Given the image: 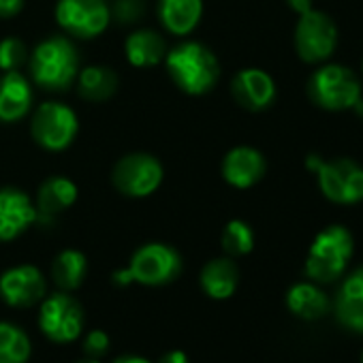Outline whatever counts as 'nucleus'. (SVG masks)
Here are the masks:
<instances>
[{"mask_svg":"<svg viewBox=\"0 0 363 363\" xmlns=\"http://www.w3.org/2000/svg\"><path fill=\"white\" fill-rule=\"evenodd\" d=\"M337 45V28L333 20L323 13L310 9L308 13L299 16L295 26V50L303 62H323L327 60Z\"/></svg>","mask_w":363,"mask_h":363,"instance_id":"9d476101","label":"nucleus"},{"mask_svg":"<svg viewBox=\"0 0 363 363\" xmlns=\"http://www.w3.org/2000/svg\"><path fill=\"white\" fill-rule=\"evenodd\" d=\"M124 52H126L128 62L133 67H139V69L158 65L167 54L162 37L156 35L154 30H137V33H133L124 43Z\"/></svg>","mask_w":363,"mask_h":363,"instance_id":"4be33fe9","label":"nucleus"},{"mask_svg":"<svg viewBox=\"0 0 363 363\" xmlns=\"http://www.w3.org/2000/svg\"><path fill=\"white\" fill-rule=\"evenodd\" d=\"M30 340L18 325L0 323V363H28Z\"/></svg>","mask_w":363,"mask_h":363,"instance_id":"393cba45","label":"nucleus"},{"mask_svg":"<svg viewBox=\"0 0 363 363\" xmlns=\"http://www.w3.org/2000/svg\"><path fill=\"white\" fill-rule=\"evenodd\" d=\"M30 71L37 86L45 90H65L77 77L79 54L67 37H50L35 48Z\"/></svg>","mask_w":363,"mask_h":363,"instance_id":"20e7f679","label":"nucleus"},{"mask_svg":"<svg viewBox=\"0 0 363 363\" xmlns=\"http://www.w3.org/2000/svg\"><path fill=\"white\" fill-rule=\"evenodd\" d=\"M77 201V186L69 177L56 175L43 182L37 195V214L54 218L62 212H67Z\"/></svg>","mask_w":363,"mask_h":363,"instance_id":"412c9836","label":"nucleus"},{"mask_svg":"<svg viewBox=\"0 0 363 363\" xmlns=\"http://www.w3.org/2000/svg\"><path fill=\"white\" fill-rule=\"evenodd\" d=\"M158 363H191V359L184 350H169L158 359Z\"/></svg>","mask_w":363,"mask_h":363,"instance_id":"7c9ffc66","label":"nucleus"},{"mask_svg":"<svg viewBox=\"0 0 363 363\" xmlns=\"http://www.w3.org/2000/svg\"><path fill=\"white\" fill-rule=\"evenodd\" d=\"M361 363H363V352H361Z\"/></svg>","mask_w":363,"mask_h":363,"instance_id":"f704fd0d","label":"nucleus"},{"mask_svg":"<svg viewBox=\"0 0 363 363\" xmlns=\"http://www.w3.org/2000/svg\"><path fill=\"white\" fill-rule=\"evenodd\" d=\"M58 24L77 39H94L109 24V7L105 0H58Z\"/></svg>","mask_w":363,"mask_h":363,"instance_id":"9b49d317","label":"nucleus"},{"mask_svg":"<svg viewBox=\"0 0 363 363\" xmlns=\"http://www.w3.org/2000/svg\"><path fill=\"white\" fill-rule=\"evenodd\" d=\"M26 60V48L20 39L9 37L0 41V71H18Z\"/></svg>","mask_w":363,"mask_h":363,"instance_id":"bb28decb","label":"nucleus"},{"mask_svg":"<svg viewBox=\"0 0 363 363\" xmlns=\"http://www.w3.org/2000/svg\"><path fill=\"white\" fill-rule=\"evenodd\" d=\"M231 94L248 111H263L276 99V84L263 69H244L231 82Z\"/></svg>","mask_w":363,"mask_h":363,"instance_id":"4468645a","label":"nucleus"},{"mask_svg":"<svg viewBox=\"0 0 363 363\" xmlns=\"http://www.w3.org/2000/svg\"><path fill=\"white\" fill-rule=\"evenodd\" d=\"M286 5L297 13V16H303L312 9V0H286Z\"/></svg>","mask_w":363,"mask_h":363,"instance_id":"2f4dec72","label":"nucleus"},{"mask_svg":"<svg viewBox=\"0 0 363 363\" xmlns=\"http://www.w3.org/2000/svg\"><path fill=\"white\" fill-rule=\"evenodd\" d=\"M113 186L126 197H147L158 191L162 182V164L156 156L133 152L118 160L113 167Z\"/></svg>","mask_w":363,"mask_h":363,"instance_id":"6e6552de","label":"nucleus"},{"mask_svg":"<svg viewBox=\"0 0 363 363\" xmlns=\"http://www.w3.org/2000/svg\"><path fill=\"white\" fill-rule=\"evenodd\" d=\"M352 252V233L342 225H329L314 238L308 250L306 276L316 284H331L344 276Z\"/></svg>","mask_w":363,"mask_h":363,"instance_id":"f03ea898","label":"nucleus"},{"mask_svg":"<svg viewBox=\"0 0 363 363\" xmlns=\"http://www.w3.org/2000/svg\"><path fill=\"white\" fill-rule=\"evenodd\" d=\"M308 94L327 111H346L361 105V82L348 67L327 65L310 77Z\"/></svg>","mask_w":363,"mask_h":363,"instance_id":"423d86ee","label":"nucleus"},{"mask_svg":"<svg viewBox=\"0 0 363 363\" xmlns=\"http://www.w3.org/2000/svg\"><path fill=\"white\" fill-rule=\"evenodd\" d=\"M179 272L182 257L177 250L162 242H150L133 252L128 267L113 272V284L128 286L130 282H139L143 286H162L175 280Z\"/></svg>","mask_w":363,"mask_h":363,"instance_id":"7ed1b4c3","label":"nucleus"},{"mask_svg":"<svg viewBox=\"0 0 363 363\" xmlns=\"http://www.w3.org/2000/svg\"><path fill=\"white\" fill-rule=\"evenodd\" d=\"M286 308L293 316L312 323L329 312L331 301L316 282H297L286 291Z\"/></svg>","mask_w":363,"mask_h":363,"instance_id":"6ab92c4d","label":"nucleus"},{"mask_svg":"<svg viewBox=\"0 0 363 363\" xmlns=\"http://www.w3.org/2000/svg\"><path fill=\"white\" fill-rule=\"evenodd\" d=\"M333 312L344 329L363 333V267H357L342 280L335 293Z\"/></svg>","mask_w":363,"mask_h":363,"instance_id":"dca6fc26","label":"nucleus"},{"mask_svg":"<svg viewBox=\"0 0 363 363\" xmlns=\"http://www.w3.org/2000/svg\"><path fill=\"white\" fill-rule=\"evenodd\" d=\"M265 158L250 145H238L223 160V177L233 189H250L265 175Z\"/></svg>","mask_w":363,"mask_h":363,"instance_id":"2eb2a0df","label":"nucleus"},{"mask_svg":"<svg viewBox=\"0 0 363 363\" xmlns=\"http://www.w3.org/2000/svg\"><path fill=\"white\" fill-rule=\"evenodd\" d=\"M361 69H363V67H361Z\"/></svg>","mask_w":363,"mask_h":363,"instance_id":"c9c22d12","label":"nucleus"},{"mask_svg":"<svg viewBox=\"0 0 363 363\" xmlns=\"http://www.w3.org/2000/svg\"><path fill=\"white\" fill-rule=\"evenodd\" d=\"M118 88V75L107 67H86L79 73V94L86 101L99 103L109 99Z\"/></svg>","mask_w":363,"mask_h":363,"instance_id":"b1692460","label":"nucleus"},{"mask_svg":"<svg viewBox=\"0 0 363 363\" xmlns=\"http://www.w3.org/2000/svg\"><path fill=\"white\" fill-rule=\"evenodd\" d=\"M84 352L86 357H94V359H101L103 354H107L109 350V335L101 329H92L84 335Z\"/></svg>","mask_w":363,"mask_h":363,"instance_id":"cd10ccee","label":"nucleus"},{"mask_svg":"<svg viewBox=\"0 0 363 363\" xmlns=\"http://www.w3.org/2000/svg\"><path fill=\"white\" fill-rule=\"evenodd\" d=\"M75 363H101V361L94 359V357H84V359H79V361H75Z\"/></svg>","mask_w":363,"mask_h":363,"instance_id":"72a5a7b5","label":"nucleus"},{"mask_svg":"<svg viewBox=\"0 0 363 363\" xmlns=\"http://www.w3.org/2000/svg\"><path fill=\"white\" fill-rule=\"evenodd\" d=\"M24 7V0H0V20L16 18Z\"/></svg>","mask_w":363,"mask_h":363,"instance_id":"c756f323","label":"nucleus"},{"mask_svg":"<svg viewBox=\"0 0 363 363\" xmlns=\"http://www.w3.org/2000/svg\"><path fill=\"white\" fill-rule=\"evenodd\" d=\"M113 363H152V361H147L145 357H137V354H122Z\"/></svg>","mask_w":363,"mask_h":363,"instance_id":"473e14b6","label":"nucleus"},{"mask_svg":"<svg viewBox=\"0 0 363 363\" xmlns=\"http://www.w3.org/2000/svg\"><path fill=\"white\" fill-rule=\"evenodd\" d=\"M33 105V88L20 71H5L0 75V122L22 120Z\"/></svg>","mask_w":363,"mask_h":363,"instance_id":"f3484780","label":"nucleus"},{"mask_svg":"<svg viewBox=\"0 0 363 363\" xmlns=\"http://www.w3.org/2000/svg\"><path fill=\"white\" fill-rule=\"evenodd\" d=\"M203 16V0H158V18L167 33L186 37Z\"/></svg>","mask_w":363,"mask_h":363,"instance_id":"a211bd4d","label":"nucleus"},{"mask_svg":"<svg viewBox=\"0 0 363 363\" xmlns=\"http://www.w3.org/2000/svg\"><path fill=\"white\" fill-rule=\"evenodd\" d=\"M86 274H88V259L84 252L73 248L62 250L52 263V278L56 286L67 293L79 289L82 282L86 280Z\"/></svg>","mask_w":363,"mask_h":363,"instance_id":"5701e85b","label":"nucleus"},{"mask_svg":"<svg viewBox=\"0 0 363 363\" xmlns=\"http://www.w3.org/2000/svg\"><path fill=\"white\" fill-rule=\"evenodd\" d=\"M37 218V206L24 191L0 189V242L20 238Z\"/></svg>","mask_w":363,"mask_h":363,"instance_id":"ddd939ff","label":"nucleus"},{"mask_svg":"<svg viewBox=\"0 0 363 363\" xmlns=\"http://www.w3.org/2000/svg\"><path fill=\"white\" fill-rule=\"evenodd\" d=\"M201 289L212 299H229L240 284V269L233 259L220 257L206 263L199 276Z\"/></svg>","mask_w":363,"mask_h":363,"instance_id":"aec40b11","label":"nucleus"},{"mask_svg":"<svg viewBox=\"0 0 363 363\" xmlns=\"http://www.w3.org/2000/svg\"><path fill=\"white\" fill-rule=\"evenodd\" d=\"M39 327L52 342H73L84 331V308L67 291L54 293L41 303Z\"/></svg>","mask_w":363,"mask_h":363,"instance_id":"1a4fd4ad","label":"nucleus"},{"mask_svg":"<svg viewBox=\"0 0 363 363\" xmlns=\"http://www.w3.org/2000/svg\"><path fill=\"white\" fill-rule=\"evenodd\" d=\"M45 278L35 265H16L0 276V297L11 308H33L45 297Z\"/></svg>","mask_w":363,"mask_h":363,"instance_id":"f8f14e48","label":"nucleus"},{"mask_svg":"<svg viewBox=\"0 0 363 363\" xmlns=\"http://www.w3.org/2000/svg\"><path fill=\"white\" fill-rule=\"evenodd\" d=\"M79 122H77V113L67 107L65 103H43L35 116H33V124H30V133L33 139L50 152H62L67 150L77 135Z\"/></svg>","mask_w":363,"mask_h":363,"instance_id":"0eeeda50","label":"nucleus"},{"mask_svg":"<svg viewBox=\"0 0 363 363\" xmlns=\"http://www.w3.org/2000/svg\"><path fill=\"white\" fill-rule=\"evenodd\" d=\"M164 65L173 84L182 92L193 96L210 92L220 77V65L216 56L197 41L175 45L164 54Z\"/></svg>","mask_w":363,"mask_h":363,"instance_id":"f257e3e1","label":"nucleus"},{"mask_svg":"<svg viewBox=\"0 0 363 363\" xmlns=\"http://www.w3.org/2000/svg\"><path fill=\"white\" fill-rule=\"evenodd\" d=\"M308 169L316 173L320 193L337 206L363 201V167L350 158L325 160L318 154L308 156Z\"/></svg>","mask_w":363,"mask_h":363,"instance_id":"39448f33","label":"nucleus"},{"mask_svg":"<svg viewBox=\"0 0 363 363\" xmlns=\"http://www.w3.org/2000/svg\"><path fill=\"white\" fill-rule=\"evenodd\" d=\"M141 13V0H118L116 16L120 22H133Z\"/></svg>","mask_w":363,"mask_h":363,"instance_id":"c85d7f7f","label":"nucleus"},{"mask_svg":"<svg viewBox=\"0 0 363 363\" xmlns=\"http://www.w3.org/2000/svg\"><path fill=\"white\" fill-rule=\"evenodd\" d=\"M220 244H223V250L229 257H244V255L252 252V248H255V233H252L248 223L231 220L223 229Z\"/></svg>","mask_w":363,"mask_h":363,"instance_id":"a878e982","label":"nucleus"}]
</instances>
